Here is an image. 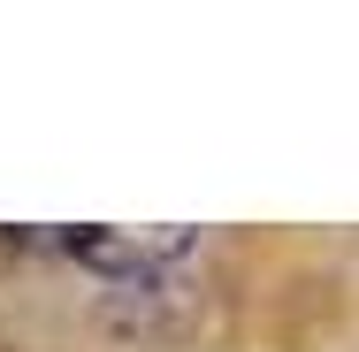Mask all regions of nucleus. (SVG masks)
<instances>
[{
    "label": "nucleus",
    "instance_id": "nucleus-1",
    "mask_svg": "<svg viewBox=\"0 0 359 352\" xmlns=\"http://www.w3.org/2000/svg\"><path fill=\"white\" fill-rule=\"evenodd\" d=\"M92 276H115V283H161L191 261V230H69L62 237Z\"/></svg>",
    "mask_w": 359,
    "mask_h": 352
},
{
    "label": "nucleus",
    "instance_id": "nucleus-2",
    "mask_svg": "<svg viewBox=\"0 0 359 352\" xmlns=\"http://www.w3.org/2000/svg\"><path fill=\"white\" fill-rule=\"evenodd\" d=\"M15 253H23V237H15V230H0V268H8Z\"/></svg>",
    "mask_w": 359,
    "mask_h": 352
}]
</instances>
